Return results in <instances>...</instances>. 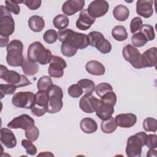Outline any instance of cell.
Wrapping results in <instances>:
<instances>
[{
  "mask_svg": "<svg viewBox=\"0 0 157 157\" xmlns=\"http://www.w3.org/2000/svg\"><path fill=\"white\" fill-rule=\"evenodd\" d=\"M58 40L61 42H67L77 49H84L89 45V39L86 34L77 33L71 29H64L57 32Z\"/></svg>",
  "mask_w": 157,
  "mask_h": 157,
  "instance_id": "1",
  "label": "cell"
},
{
  "mask_svg": "<svg viewBox=\"0 0 157 157\" xmlns=\"http://www.w3.org/2000/svg\"><path fill=\"white\" fill-rule=\"evenodd\" d=\"M51 51L39 41L33 42L28 48V59L31 61L45 65L50 63L52 58Z\"/></svg>",
  "mask_w": 157,
  "mask_h": 157,
  "instance_id": "2",
  "label": "cell"
},
{
  "mask_svg": "<svg viewBox=\"0 0 157 157\" xmlns=\"http://www.w3.org/2000/svg\"><path fill=\"white\" fill-rule=\"evenodd\" d=\"M23 44L20 40H11L7 45L6 61L12 67L21 66L24 61L23 55Z\"/></svg>",
  "mask_w": 157,
  "mask_h": 157,
  "instance_id": "3",
  "label": "cell"
},
{
  "mask_svg": "<svg viewBox=\"0 0 157 157\" xmlns=\"http://www.w3.org/2000/svg\"><path fill=\"white\" fill-rule=\"evenodd\" d=\"M147 134L145 132H139L131 136L127 140L126 154L128 157H140L142 148L147 142Z\"/></svg>",
  "mask_w": 157,
  "mask_h": 157,
  "instance_id": "4",
  "label": "cell"
},
{
  "mask_svg": "<svg viewBox=\"0 0 157 157\" xmlns=\"http://www.w3.org/2000/svg\"><path fill=\"white\" fill-rule=\"evenodd\" d=\"M0 67V78L8 84L13 85L17 88L26 86L31 84V82L25 75H20L14 71H9L6 66L2 64Z\"/></svg>",
  "mask_w": 157,
  "mask_h": 157,
  "instance_id": "5",
  "label": "cell"
},
{
  "mask_svg": "<svg viewBox=\"0 0 157 157\" xmlns=\"http://www.w3.org/2000/svg\"><path fill=\"white\" fill-rule=\"evenodd\" d=\"M47 91L48 95L47 112L56 113L59 112L63 106V92L61 88L53 84Z\"/></svg>",
  "mask_w": 157,
  "mask_h": 157,
  "instance_id": "6",
  "label": "cell"
},
{
  "mask_svg": "<svg viewBox=\"0 0 157 157\" xmlns=\"http://www.w3.org/2000/svg\"><path fill=\"white\" fill-rule=\"evenodd\" d=\"M89 45L96 47L98 51L103 54L109 53L112 50L110 42L107 40L104 36L99 31L90 32L88 35Z\"/></svg>",
  "mask_w": 157,
  "mask_h": 157,
  "instance_id": "7",
  "label": "cell"
},
{
  "mask_svg": "<svg viewBox=\"0 0 157 157\" xmlns=\"http://www.w3.org/2000/svg\"><path fill=\"white\" fill-rule=\"evenodd\" d=\"M15 21L10 12L5 6H1L0 36L9 37L14 32Z\"/></svg>",
  "mask_w": 157,
  "mask_h": 157,
  "instance_id": "8",
  "label": "cell"
},
{
  "mask_svg": "<svg viewBox=\"0 0 157 157\" xmlns=\"http://www.w3.org/2000/svg\"><path fill=\"white\" fill-rule=\"evenodd\" d=\"M12 104L18 108L31 109L35 105V94L31 91H20L12 99Z\"/></svg>",
  "mask_w": 157,
  "mask_h": 157,
  "instance_id": "9",
  "label": "cell"
},
{
  "mask_svg": "<svg viewBox=\"0 0 157 157\" xmlns=\"http://www.w3.org/2000/svg\"><path fill=\"white\" fill-rule=\"evenodd\" d=\"M48 95L46 91H40L35 94V105L31 109L33 115L36 117L43 116L48 110Z\"/></svg>",
  "mask_w": 157,
  "mask_h": 157,
  "instance_id": "10",
  "label": "cell"
},
{
  "mask_svg": "<svg viewBox=\"0 0 157 157\" xmlns=\"http://www.w3.org/2000/svg\"><path fill=\"white\" fill-rule=\"evenodd\" d=\"M122 53L124 59L132 67L137 69L143 68L141 61L142 54L137 48L131 44H128L123 48Z\"/></svg>",
  "mask_w": 157,
  "mask_h": 157,
  "instance_id": "11",
  "label": "cell"
},
{
  "mask_svg": "<svg viewBox=\"0 0 157 157\" xmlns=\"http://www.w3.org/2000/svg\"><path fill=\"white\" fill-rule=\"evenodd\" d=\"M102 103L101 99L96 98L92 94H84L80 100L79 107L83 112L86 113H92L96 112Z\"/></svg>",
  "mask_w": 157,
  "mask_h": 157,
  "instance_id": "12",
  "label": "cell"
},
{
  "mask_svg": "<svg viewBox=\"0 0 157 157\" xmlns=\"http://www.w3.org/2000/svg\"><path fill=\"white\" fill-rule=\"evenodd\" d=\"M67 67L66 61L61 56H53L48 69L50 77L61 78L64 74V69Z\"/></svg>",
  "mask_w": 157,
  "mask_h": 157,
  "instance_id": "13",
  "label": "cell"
},
{
  "mask_svg": "<svg viewBox=\"0 0 157 157\" xmlns=\"http://www.w3.org/2000/svg\"><path fill=\"white\" fill-rule=\"evenodd\" d=\"M35 126L34 120L32 117L27 114H22L14 118L7 124V127L10 129L21 128L25 131Z\"/></svg>",
  "mask_w": 157,
  "mask_h": 157,
  "instance_id": "14",
  "label": "cell"
},
{
  "mask_svg": "<svg viewBox=\"0 0 157 157\" xmlns=\"http://www.w3.org/2000/svg\"><path fill=\"white\" fill-rule=\"evenodd\" d=\"M109 9V4L105 0H95L92 1L88 7L89 14L94 18L104 16Z\"/></svg>",
  "mask_w": 157,
  "mask_h": 157,
  "instance_id": "15",
  "label": "cell"
},
{
  "mask_svg": "<svg viewBox=\"0 0 157 157\" xmlns=\"http://www.w3.org/2000/svg\"><path fill=\"white\" fill-rule=\"evenodd\" d=\"M84 0H68L62 6V12L68 16H71L83 10L85 6Z\"/></svg>",
  "mask_w": 157,
  "mask_h": 157,
  "instance_id": "16",
  "label": "cell"
},
{
  "mask_svg": "<svg viewBox=\"0 0 157 157\" xmlns=\"http://www.w3.org/2000/svg\"><path fill=\"white\" fill-rule=\"evenodd\" d=\"M153 1L151 0H139L136 3V12L140 16L148 18L153 13Z\"/></svg>",
  "mask_w": 157,
  "mask_h": 157,
  "instance_id": "17",
  "label": "cell"
},
{
  "mask_svg": "<svg viewBox=\"0 0 157 157\" xmlns=\"http://www.w3.org/2000/svg\"><path fill=\"white\" fill-rule=\"evenodd\" d=\"M95 22V18H93L88 13L87 9L80 11L79 17L76 21V27L80 30L86 31Z\"/></svg>",
  "mask_w": 157,
  "mask_h": 157,
  "instance_id": "18",
  "label": "cell"
},
{
  "mask_svg": "<svg viewBox=\"0 0 157 157\" xmlns=\"http://www.w3.org/2000/svg\"><path fill=\"white\" fill-rule=\"evenodd\" d=\"M117 126L123 128H129L132 127L137 122V117L131 113H121L115 117Z\"/></svg>",
  "mask_w": 157,
  "mask_h": 157,
  "instance_id": "19",
  "label": "cell"
},
{
  "mask_svg": "<svg viewBox=\"0 0 157 157\" xmlns=\"http://www.w3.org/2000/svg\"><path fill=\"white\" fill-rule=\"evenodd\" d=\"M1 142L9 149L13 148L17 145V139L13 132L8 128H2L0 131Z\"/></svg>",
  "mask_w": 157,
  "mask_h": 157,
  "instance_id": "20",
  "label": "cell"
},
{
  "mask_svg": "<svg viewBox=\"0 0 157 157\" xmlns=\"http://www.w3.org/2000/svg\"><path fill=\"white\" fill-rule=\"evenodd\" d=\"M157 48L155 47L150 48L142 54V64L143 68L155 67L156 64Z\"/></svg>",
  "mask_w": 157,
  "mask_h": 157,
  "instance_id": "21",
  "label": "cell"
},
{
  "mask_svg": "<svg viewBox=\"0 0 157 157\" xmlns=\"http://www.w3.org/2000/svg\"><path fill=\"white\" fill-rule=\"evenodd\" d=\"M85 69L87 72L93 75H102L105 72L104 66L96 60H91L87 62L85 65Z\"/></svg>",
  "mask_w": 157,
  "mask_h": 157,
  "instance_id": "22",
  "label": "cell"
},
{
  "mask_svg": "<svg viewBox=\"0 0 157 157\" xmlns=\"http://www.w3.org/2000/svg\"><path fill=\"white\" fill-rule=\"evenodd\" d=\"M80 128L84 133L92 134L97 131L98 124L94 120L90 117H86L80 121Z\"/></svg>",
  "mask_w": 157,
  "mask_h": 157,
  "instance_id": "23",
  "label": "cell"
},
{
  "mask_svg": "<svg viewBox=\"0 0 157 157\" xmlns=\"http://www.w3.org/2000/svg\"><path fill=\"white\" fill-rule=\"evenodd\" d=\"M29 29L35 33L40 32L45 27V21L43 18L39 15H33L28 19Z\"/></svg>",
  "mask_w": 157,
  "mask_h": 157,
  "instance_id": "24",
  "label": "cell"
},
{
  "mask_svg": "<svg viewBox=\"0 0 157 157\" xmlns=\"http://www.w3.org/2000/svg\"><path fill=\"white\" fill-rule=\"evenodd\" d=\"M114 112L113 106L107 105L103 102L96 110V116L101 120H106L110 118Z\"/></svg>",
  "mask_w": 157,
  "mask_h": 157,
  "instance_id": "25",
  "label": "cell"
},
{
  "mask_svg": "<svg viewBox=\"0 0 157 157\" xmlns=\"http://www.w3.org/2000/svg\"><path fill=\"white\" fill-rule=\"evenodd\" d=\"M114 18L120 21H126L129 16V9L122 4L117 6L113 10Z\"/></svg>",
  "mask_w": 157,
  "mask_h": 157,
  "instance_id": "26",
  "label": "cell"
},
{
  "mask_svg": "<svg viewBox=\"0 0 157 157\" xmlns=\"http://www.w3.org/2000/svg\"><path fill=\"white\" fill-rule=\"evenodd\" d=\"M23 73L28 76H33L39 71V66L36 62L30 61L27 58L24 59L21 66Z\"/></svg>",
  "mask_w": 157,
  "mask_h": 157,
  "instance_id": "27",
  "label": "cell"
},
{
  "mask_svg": "<svg viewBox=\"0 0 157 157\" xmlns=\"http://www.w3.org/2000/svg\"><path fill=\"white\" fill-rule=\"evenodd\" d=\"M112 36L117 41H123L127 39L128 34L124 26L118 25L115 26L112 30Z\"/></svg>",
  "mask_w": 157,
  "mask_h": 157,
  "instance_id": "28",
  "label": "cell"
},
{
  "mask_svg": "<svg viewBox=\"0 0 157 157\" xmlns=\"http://www.w3.org/2000/svg\"><path fill=\"white\" fill-rule=\"evenodd\" d=\"M117 128V124L115 120L112 117L106 120L102 121L101 124V131L105 134H111Z\"/></svg>",
  "mask_w": 157,
  "mask_h": 157,
  "instance_id": "29",
  "label": "cell"
},
{
  "mask_svg": "<svg viewBox=\"0 0 157 157\" xmlns=\"http://www.w3.org/2000/svg\"><path fill=\"white\" fill-rule=\"evenodd\" d=\"M77 84L82 88L83 93H84V94H92L95 90V84L94 82L88 78H83L78 80Z\"/></svg>",
  "mask_w": 157,
  "mask_h": 157,
  "instance_id": "30",
  "label": "cell"
},
{
  "mask_svg": "<svg viewBox=\"0 0 157 157\" xmlns=\"http://www.w3.org/2000/svg\"><path fill=\"white\" fill-rule=\"evenodd\" d=\"M69 23L68 17L64 14L57 15L53 20V24L54 26L59 30L64 29L67 27Z\"/></svg>",
  "mask_w": 157,
  "mask_h": 157,
  "instance_id": "31",
  "label": "cell"
},
{
  "mask_svg": "<svg viewBox=\"0 0 157 157\" xmlns=\"http://www.w3.org/2000/svg\"><path fill=\"white\" fill-rule=\"evenodd\" d=\"M52 85L53 82L51 77L48 75H44L39 78L37 81V86L39 90L47 91Z\"/></svg>",
  "mask_w": 157,
  "mask_h": 157,
  "instance_id": "32",
  "label": "cell"
},
{
  "mask_svg": "<svg viewBox=\"0 0 157 157\" xmlns=\"http://www.w3.org/2000/svg\"><path fill=\"white\" fill-rule=\"evenodd\" d=\"M24 1H18V0H9L6 1V8L7 10L13 13L15 15H18L20 12V7L19 6V4L23 3Z\"/></svg>",
  "mask_w": 157,
  "mask_h": 157,
  "instance_id": "33",
  "label": "cell"
},
{
  "mask_svg": "<svg viewBox=\"0 0 157 157\" xmlns=\"http://www.w3.org/2000/svg\"><path fill=\"white\" fill-rule=\"evenodd\" d=\"M77 48L74 46L67 42H62L61 45V52L62 54L66 57H72L74 56L77 52Z\"/></svg>",
  "mask_w": 157,
  "mask_h": 157,
  "instance_id": "34",
  "label": "cell"
},
{
  "mask_svg": "<svg viewBox=\"0 0 157 157\" xmlns=\"http://www.w3.org/2000/svg\"><path fill=\"white\" fill-rule=\"evenodd\" d=\"M139 32L141 33L147 39V40H153L155 38V33L154 31V28L152 26L145 24L143 25L140 29H139Z\"/></svg>",
  "mask_w": 157,
  "mask_h": 157,
  "instance_id": "35",
  "label": "cell"
},
{
  "mask_svg": "<svg viewBox=\"0 0 157 157\" xmlns=\"http://www.w3.org/2000/svg\"><path fill=\"white\" fill-rule=\"evenodd\" d=\"M143 128L145 131L156 132L157 129V120L151 117L146 118L143 122Z\"/></svg>",
  "mask_w": 157,
  "mask_h": 157,
  "instance_id": "36",
  "label": "cell"
},
{
  "mask_svg": "<svg viewBox=\"0 0 157 157\" xmlns=\"http://www.w3.org/2000/svg\"><path fill=\"white\" fill-rule=\"evenodd\" d=\"M131 42L133 45L137 47L144 46L148 42L146 37L140 32L134 33L131 37Z\"/></svg>",
  "mask_w": 157,
  "mask_h": 157,
  "instance_id": "37",
  "label": "cell"
},
{
  "mask_svg": "<svg viewBox=\"0 0 157 157\" xmlns=\"http://www.w3.org/2000/svg\"><path fill=\"white\" fill-rule=\"evenodd\" d=\"M95 91L97 95L99 97L101 98L105 94L113 91V88H112V86L109 83L104 82V83H99L95 87Z\"/></svg>",
  "mask_w": 157,
  "mask_h": 157,
  "instance_id": "38",
  "label": "cell"
},
{
  "mask_svg": "<svg viewBox=\"0 0 157 157\" xmlns=\"http://www.w3.org/2000/svg\"><path fill=\"white\" fill-rule=\"evenodd\" d=\"M21 145L26 150L27 155L34 156L36 155L37 150L35 145H34L32 141L29 140L23 139L21 140Z\"/></svg>",
  "mask_w": 157,
  "mask_h": 157,
  "instance_id": "39",
  "label": "cell"
},
{
  "mask_svg": "<svg viewBox=\"0 0 157 157\" xmlns=\"http://www.w3.org/2000/svg\"><path fill=\"white\" fill-rule=\"evenodd\" d=\"M44 40L49 44H52L55 43L58 39L57 32L52 29L46 31L43 35Z\"/></svg>",
  "mask_w": 157,
  "mask_h": 157,
  "instance_id": "40",
  "label": "cell"
},
{
  "mask_svg": "<svg viewBox=\"0 0 157 157\" xmlns=\"http://www.w3.org/2000/svg\"><path fill=\"white\" fill-rule=\"evenodd\" d=\"M101 101L105 104L113 106L117 102V96L113 91L107 93L103 95L101 98Z\"/></svg>",
  "mask_w": 157,
  "mask_h": 157,
  "instance_id": "41",
  "label": "cell"
},
{
  "mask_svg": "<svg viewBox=\"0 0 157 157\" xmlns=\"http://www.w3.org/2000/svg\"><path fill=\"white\" fill-rule=\"evenodd\" d=\"M17 87L10 84H1L0 94L1 99H2L6 94H13L16 91Z\"/></svg>",
  "mask_w": 157,
  "mask_h": 157,
  "instance_id": "42",
  "label": "cell"
},
{
  "mask_svg": "<svg viewBox=\"0 0 157 157\" xmlns=\"http://www.w3.org/2000/svg\"><path fill=\"white\" fill-rule=\"evenodd\" d=\"M68 94L74 98H79L83 94V90L80 85L77 84L71 85L67 89Z\"/></svg>",
  "mask_w": 157,
  "mask_h": 157,
  "instance_id": "43",
  "label": "cell"
},
{
  "mask_svg": "<svg viewBox=\"0 0 157 157\" xmlns=\"http://www.w3.org/2000/svg\"><path fill=\"white\" fill-rule=\"evenodd\" d=\"M39 136V129L37 128V126H34L33 128L26 130L25 131V136L26 137L32 141V142H34L36 141Z\"/></svg>",
  "mask_w": 157,
  "mask_h": 157,
  "instance_id": "44",
  "label": "cell"
},
{
  "mask_svg": "<svg viewBox=\"0 0 157 157\" xmlns=\"http://www.w3.org/2000/svg\"><path fill=\"white\" fill-rule=\"evenodd\" d=\"M142 20L140 17H136L133 18L130 23V30L132 33H135L136 31H139L141 26H142Z\"/></svg>",
  "mask_w": 157,
  "mask_h": 157,
  "instance_id": "45",
  "label": "cell"
},
{
  "mask_svg": "<svg viewBox=\"0 0 157 157\" xmlns=\"http://www.w3.org/2000/svg\"><path fill=\"white\" fill-rule=\"evenodd\" d=\"M145 145L149 148L155 149L157 148V136L156 134H148L147 136Z\"/></svg>",
  "mask_w": 157,
  "mask_h": 157,
  "instance_id": "46",
  "label": "cell"
},
{
  "mask_svg": "<svg viewBox=\"0 0 157 157\" xmlns=\"http://www.w3.org/2000/svg\"><path fill=\"white\" fill-rule=\"evenodd\" d=\"M23 4L30 10H35L39 9L42 4L40 0H25L23 1Z\"/></svg>",
  "mask_w": 157,
  "mask_h": 157,
  "instance_id": "47",
  "label": "cell"
},
{
  "mask_svg": "<svg viewBox=\"0 0 157 157\" xmlns=\"http://www.w3.org/2000/svg\"><path fill=\"white\" fill-rule=\"evenodd\" d=\"M0 42H1V43H0V46H1V47H6V45H8V42H9V37L0 36Z\"/></svg>",
  "mask_w": 157,
  "mask_h": 157,
  "instance_id": "48",
  "label": "cell"
},
{
  "mask_svg": "<svg viewBox=\"0 0 157 157\" xmlns=\"http://www.w3.org/2000/svg\"><path fill=\"white\" fill-rule=\"evenodd\" d=\"M156 150H155V149H152V148H150V149H149V150H148V153H147V156H153V153H155V154H156Z\"/></svg>",
  "mask_w": 157,
  "mask_h": 157,
  "instance_id": "49",
  "label": "cell"
},
{
  "mask_svg": "<svg viewBox=\"0 0 157 157\" xmlns=\"http://www.w3.org/2000/svg\"><path fill=\"white\" fill-rule=\"evenodd\" d=\"M41 155H44V156H50V155H51V156H54L52 153H48V151H45V153H40V154L38 155V156H41Z\"/></svg>",
  "mask_w": 157,
  "mask_h": 157,
  "instance_id": "50",
  "label": "cell"
}]
</instances>
